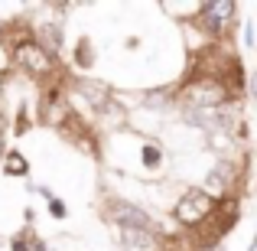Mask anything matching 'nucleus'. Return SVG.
<instances>
[{
  "mask_svg": "<svg viewBox=\"0 0 257 251\" xmlns=\"http://www.w3.org/2000/svg\"><path fill=\"white\" fill-rule=\"evenodd\" d=\"M94 62H98L94 43L88 36H78L75 39V49H72V65H75L78 72H88V69H94Z\"/></svg>",
  "mask_w": 257,
  "mask_h": 251,
  "instance_id": "obj_9",
  "label": "nucleus"
},
{
  "mask_svg": "<svg viewBox=\"0 0 257 251\" xmlns=\"http://www.w3.org/2000/svg\"><path fill=\"white\" fill-rule=\"evenodd\" d=\"M124 46H127V49H137V46H140V36H131V39H124Z\"/></svg>",
  "mask_w": 257,
  "mask_h": 251,
  "instance_id": "obj_16",
  "label": "nucleus"
},
{
  "mask_svg": "<svg viewBox=\"0 0 257 251\" xmlns=\"http://www.w3.org/2000/svg\"><path fill=\"white\" fill-rule=\"evenodd\" d=\"M7 127H10V121H7V111L0 108V134H7Z\"/></svg>",
  "mask_w": 257,
  "mask_h": 251,
  "instance_id": "obj_15",
  "label": "nucleus"
},
{
  "mask_svg": "<svg viewBox=\"0 0 257 251\" xmlns=\"http://www.w3.org/2000/svg\"><path fill=\"white\" fill-rule=\"evenodd\" d=\"M101 212H104V219L114 225V232H157V215H150L144 206H137V202H131V199L111 196Z\"/></svg>",
  "mask_w": 257,
  "mask_h": 251,
  "instance_id": "obj_4",
  "label": "nucleus"
},
{
  "mask_svg": "<svg viewBox=\"0 0 257 251\" xmlns=\"http://www.w3.org/2000/svg\"><path fill=\"white\" fill-rule=\"evenodd\" d=\"M46 212H49L56 222H65V219H69V206H65L62 196H52V199H46Z\"/></svg>",
  "mask_w": 257,
  "mask_h": 251,
  "instance_id": "obj_11",
  "label": "nucleus"
},
{
  "mask_svg": "<svg viewBox=\"0 0 257 251\" xmlns=\"http://www.w3.org/2000/svg\"><path fill=\"white\" fill-rule=\"evenodd\" d=\"M10 69H13V75L20 72L26 82L43 88L62 72V65H59V59H52L36 39H26V43H20V46L10 49Z\"/></svg>",
  "mask_w": 257,
  "mask_h": 251,
  "instance_id": "obj_1",
  "label": "nucleus"
},
{
  "mask_svg": "<svg viewBox=\"0 0 257 251\" xmlns=\"http://www.w3.org/2000/svg\"><path fill=\"white\" fill-rule=\"evenodd\" d=\"M30 30H33V39H36L52 59H59L65 52V26H62V20H56V17L30 20Z\"/></svg>",
  "mask_w": 257,
  "mask_h": 251,
  "instance_id": "obj_6",
  "label": "nucleus"
},
{
  "mask_svg": "<svg viewBox=\"0 0 257 251\" xmlns=\"http://www.w3.org/2000/svg\"><path fill=\"white\" fill-rule=\"evenodd\" d=\"M166 163V150L160 140H144L140 144V166L147 170V173H160Z\"/></svg>",
  "mask_w": 257,
  "mask_h": 251,
  "instance_id": "obj_7",
  "label": "nucleus"
},
{
  "mask_svg": "<svg viewBox=\"0 0 257 251\" xmlns=\"http://www.w3.org/2000/svg\"><path fill=\"white\" fill-rule=\"evenodd\" d=\"M20 232L26 235V245H30V251H49V245H46V241L39 238L36 228H20Z\"/></svg>",
  "mask_w": 257,
  "mask_h": 251,
  "instance_id": "obj_12",
  "label": "nucleus"
},
{
  "mask_svg": "<svg viewBox=\"0 0 257 251\" xmlns=\"http://www.w3.org/2000/svg\"><path fill=\"white\" fill-rule=\"evenodd\" d=\"M0 173L10 176V180H30V160L20 150H7L4 160H0Z\"/></svg>",
  "mask_w": 257,
  "mask_h": 251,
  "instance_id": "obj_8",
  "label": "nucleus"
},
{
  "mask_svg": "<svg viewBox=\"0 0 257 251\" xmlns=\"http://www.w3.org/2000/svg\"><path fill=\"white\" fill-rule=\"evenodd\" d=\"M30 131H33V118H30V108H26V101H23V105H17V111H13V134L23 137V134H30Z\"/></svg>",
  "mask_w": 257,
  "mask_h": 251,
  "instance_id": "obj_10",
  "label": "nucleus"
},
{
  "mask_svg": "<svg viewBox=\"0 0 257 251\" xmlns=\"http://www.w3.org/2000/svg\"><path fill=\"white\" fill-rule=\"evenodd\" d=\"M212 212H215V202L208 199L199 186H189V189H182L179 199L173 202L170 219L179 232H195V228H202L212 219Z\"/></svg>",
  "mask_w": 257,
  "mask_h": 251,
  "instance_id": "obj_3",
  "label": "nucleus"
},
{
  "mask_svg": "<svg viewBox=\"0 0 257 251\" xmlns=\"http://www.w3.org/2000/svg\"><path fill=\"white\" fill-rule=\"evenodd\" d=\"M251 46H254V23L247 20L244 23V49H251Z\"/></svg>",
  "mask_w": 257,
  "mask_h": 251,
  "instance_id": "obj_14",
  "label": "nucleus"
},
{
  "mask_svg": "<svg viewBox=\"0 0 257 251\" xmlns=\"http://www.w3.org/2000/svg\"><path fill=\"white\" fill-rule=\"evenodd\" d=\"M111 85H104L101 78H91V75H69L65 82V95H78V101H85L88 111L101 114L111 101Z\"/></svg>",
  "mask_w": 257,
  "mask_h": 251,
  "instance_id": "obj_5",
  "label": "nucleus"
},
{
  "mask_svg": "<svg viewBox=\"0 0 257 251\" xmlns=\"http://www.w3.org/2000/svg\"><path fill=\"white\" fill-rule=\"evenodd\" d=\"M234 17H238V4L234 0H205L199 4L195 17L189 23L199 30V36L205 43H228L234 33Z\"/></svg>",
  "mask_w": 257,
  "mask_h": 251,
  "instance_id": "obj_2",
  "label": "nucleus"
},
{
  "mask_svg": "<svg viewBox=\"0 0 257 251\" xmlns=\"http://www.w3.org/2000/svg\"><path fill=\"white\" fill-rule=\"evenodd\" d=\"M4 153H7V134H0V160H4Z\"/></svg>",
  "mask_w": 257,
  "mask_h": 251,
  "instance_id": "obj_17",
  "label": "nucleus"
},
{
  "mask_svg": "<svg viewBox=\"0 0 257 251\" xmlns=\"http://www.w3.org/2000/svg\"><path fill=\"white\" fill-rule=\"evenodd\" d=\"M10 251H30V245H26V235L23 232H17L10 238Z\"/></svg>",
  "mask_w": 257,
  "mask_h": 251,
  "instance_id": "obj_13",
  "label": "nucleus"
}]
</instances>
